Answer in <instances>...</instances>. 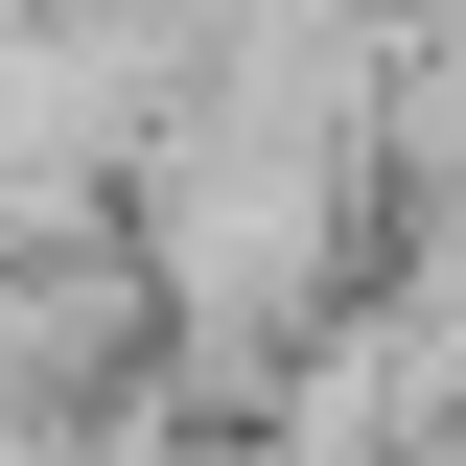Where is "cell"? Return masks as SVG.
<instances>
[{"label":"cell","instance_id":"6da1fadb","mask_svg":"<svg viewBox=\"0 0 466 466\" xmlns=\"http://www.w3.org/2000/svg\"><path fill=\"white\" fill-rule=\"evenodd\" d=\"M116 420H164V280L116 210L0 233V466H94Z\"/></svg>","mask_w":466,"mask_h":466},{"label":"cell","instance_id":"7a4b0ae2","mask_svg":"<svg viewBox=\"0 0 466 466\" xmlns=\"http://www.w3.org/2000/svg\"><path fill=\"white\" fill-rule=\"evenodd\" d=\"M373 47H466V0H373Z\"/></svg>","mask_w":466,"mask_h":466}]
</instances>
